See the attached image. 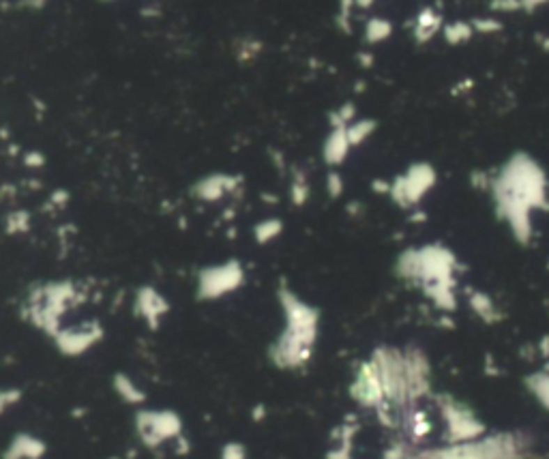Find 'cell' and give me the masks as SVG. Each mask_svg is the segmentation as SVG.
<instances>
[{
	"label": "cell",
	"instance_id": "20",
	"mask_svg": "<svg viewBox=\"0 0 549 459\" xmlns=\"http://www.w3.org/2000/svg\"><path fill=\"white\" fill-rule=\"evenodd\" d=\"M356 3H359L361 7H369V5L373 3V0H356Z\"/></svg>",
	"mask_w": 549,
	"mask_h": 459
},
{
	"label": "cell",
	"instance_id": "15",
	"mask_svg": "<svg viewBox=\"0 0 549 459\" xmlns=\"http://www.w3.org/2000/svg\"><path fill=\"white\" fill-rule=\"evenodd\" d=\"M20 399H22V393L17 389H3L0 391V414L11 410Z\"/></svg>",
	"mask_w": 549,
	"mask_h": 459
},
{
	"label": "cell",
	"instance_id": "8",
	"mask_svg": "<svg viewBox=\"0 0 549 459\" xmlns=\"http://www.w3.org/2000/svg\"><path fill=\"white\" fill-rule=\"evenodd\" d=\"M43 455H45V444L41 438H35L31 434H17L9 442L3 459H39Z\"/></svg>",
	"mask_w": 549,
	"mask_h": 459
},
{
	"label": "cell",
	"instance_id": "3",
	"mask_svg": "<svg viewBox=\"0 0 549 459\" xmlns=\"http://www.w3.org/2000/svg\"><path fill=\"white\" fill-rule=\"evenodd\" d=\"M245 283V268L238 260L206 266L198 273L196 294L200 301H217L236 292Z\"/></svg>",
	"mask_w": 549,
	"mask_h": 459
},
{
	"label": "cell",
	"instance_id": "14",
	"mask_svg": "<svg viewBox=\"0 0 549 459\" xmlns=\"http://www.w3.org/2000/svg\"><path fill=\"white\" fill-rule=\"evenodd\" d=\"M31 228V217L24 210H15L7 217V232L9 234H22Z\"/></svg>",
	"mask_w": 549,
	"mask_h": 459
},
{
	"label": "cell",
	"instance_id": "19",
	"mask_svg": "<svg viewBox=\"0 0 549 459\" xmlns=\"http://www.w3.org/2000/svg\"><path fill=\"white\" fill-rule=\"evenodd\" d=\"M341 178L337 174H331L328 176V192H331V196H339L341 194Z\"/></svg>",
	"mask_w": 549,
	"mask_h": 459
},
{
	"label": "cell",
	"instance_id": "10",
	"mask_svg": "<svg viewBox=\"0 0 549 459\" xmlns=\"http://www.w3.org/2000/svg\"><path fill=\"white\" fill-rule=\"evenodd\" d=\"M112 387H114L116 395H118L123 401L131 403V406H140V403L146 401V393H144L140 387H137L127 373H116V375L112 378Z\"/></svg>",
	"mask_w": 549,
	"mask_h": 459
},
{
	"label": "cell",
	"instance_id": "4",
	"mask_svg": "<svg viewBox=\"0 0 549 459\" xmlns=\"http://www.w3.org/2000/svg\"><path fill=\"white\" fill-rule=\"evenodd\" d=\"M135 431L144 446L157 449L163 442L180 438L183 421L172 410H140L135 414Z\"/></svg>",
	"mask_w": 549,
	"mask_h": 459
},
{
	"label": "cell",
	"instance_id": "2",
	"mask_svg": "<svg viewBox=\"0 0 549 459\" xmlns=\"http://www.w3.org/2000/svg\"><path fill=\"white\" fill-rule=\"evenodd\" d=\"M79 290L73 281H49L33 288L26 296L24 316L33 327L49 337L61 331L63 316L79 303Z\"/></svg>",
	"mask_w": 549,
	"mask_h": 459
},
{
	"label": "cell",
	"instance_id": "16",
	"mask_svg": "<svg viewBox=\"0 0 549 459\" xmlns=\"http://www.w3.org/2000/svg\"><path fill=\"white\" fill-rule=\"evenodd\" d=\"M222 459H247V449L238 442H228L222 449Z\"/></svg>",
	"mask_w": 549,
	"mask_h": 459
},
{
	"label": "cell",
	"instance_id": "1",
	"mask_svg": "<svg viewBox=\"0 0 549 459\" xmlns=\"http://www.w3.org/2000/svg\"><path fill=\"white\" fill-rule=\"evenodd\" d=\"M277 299L286 318V329L270 343L268 359L279 369L303 367L311 359L318 337V311L305 301H300L286 286L279 288Z\"/></svg>",
	"mask_w": 549,
	"mask_h": 459
},
{
	"label": "cell",
	"instance_id": "17",
	"mask_svg": "<svg viewBox=\"0 0 549 459\" xmlns=\"http://www.w3.org/2000/svg\"><path fill=\"white\" fill-rule=\"evenodd\" d=\"M24 166L26 168H43L45 166V157L37 150H31L24 155Z\"/></svg>",
	"mask_w": 549,
	"mask_h": 459
},
{
	"label": "cell",
	"instance_id": "13",
	"mask_svg": "<svg viewBox=\"0 0 549 459\" xmlns=\"http://www.w3.org/2000/svg\"><path fill=\"white\" fill-rule=\"evenodd\" d=\"M290 198H292V204L294 206H303L309 198V185H307V178L303 174H296L294 180H292V187H290Z\"/></svg>",
	"mask_w": 549,
	"mask_h": 459
},
{
	"label": "cell",
	"instance_id": "21",
	"mask_svg": "<svg viewBox=\"0 0 549 459\" xmlns=\"http://www.w3.org/2000/svg\"><path fill=\"white\" fill-rule=\"evenodd\" d=\"M103 3H109V0H103Z\"/></svg>",
	"mask_w": 549,
	"mask_h": 459
},
{
	"label": "cell",
	"instance_id": "6",
	"mask_svg": "<svg viewBox=\"0 0 549 459\" xmlns=\"http://www.w3.org/2000/svg\"><path fill=\"white\" fill-rule=\"evenodd\" d=\"M133 309H135L137 316L146 322L148 329L157 331L161 320L166 318L168 311H170V303H168L166 296H163L161 292H157L153 286H142L140 290L135 292Z\"/></svg>",
	"mask_w": 549,
	"mask_h": 459
},
{
	"label": "cell",
	"instance_id": "9",
	"mask_svg": "<svg viewBox=\"0 0 549 459\" xmlns=\"http://www.w3.org/2000/svg\"><path fill=\"white\" fill-rule=\"evenodd\" d=\"M348 146H350V140H348V131L346 127H337L331 136H328L326 144H324V159L326 164H341L346 153H348Z\"/></svg>",
	"mask_w": 549,
	"mask_h": 459
},
{
	"label": "cell",
	"instance_id": "12",
	"mask_svg": "<svg viewBox=\"0 0 549 459\" xmlns=\"http://www.w3.org/2000/svg\"><path fill=\"white\" fill-rule=\"evenodd\" d=\"M234 52H236V59L240 63H249L262 52V41H258V39H240L236 43Z\"/></svg>",
	"mask_w": 549,
	"mask_h": 459
},
{
	"label": "cell",
	"instance_id": "11",
	"mask_svg": "<svg viewBox=\"0 0 549 459\" xmlns=\"http://www.w3.org/2000/svg\"><path fill=\"white\" fill-rule=\"evenodd\" d=\"M284 232V221L277 217H268L256 224L254 228V238L258 245H268L274 238H279V234Z\"/></svg>",
	"mask_w": 549,
	"mask_h": 459
},
{
	"label": "cell",
	"instance_id": "7",
	"mask_svg": "<svg viewBox=\"0 0 549 459\" xmlns=\"http://www.w3.org/2000/svg\"><path fill=\"white\" fill-rule=\"evenodd\" d=\"M240 185H242L240 174H208L194 185L191 194L202 202H219L228 194H234Z\"/></svg>",
	"mask_w": 549,
	"mask_h": 459
},
{
	"label": "cell",
	"instance_id": "18",
	"mask_svg": "<svg viewBox=\"0 0 549 459\" xmlns=\"http://www.w3.org/2000/svg\"><path fill=\"white\" fill-rule=\"evenodd\" d=\"M49 0H20L22 9H31V11H41Z\"/></svg>",
	"mask_w": 549,
	"mask_h": 459
},
{
	"label": "cell",
	"instance_id": "5",
	"mask_svg": "<svg viewBox=\"0 0 549 459\" xmlns=\"http://www.w3.org/2000/svg\"><path fill=\"white\" fill-rule=\"evenodd\" d=\"M103 339V327L95 320L82 322L79 327L61 329L54 337L56 348L65 357H82L86 355L93 345H97Z\"/></svg>",
	"mask_w": 549,
	"mask_h": 459
}]
</instances>
